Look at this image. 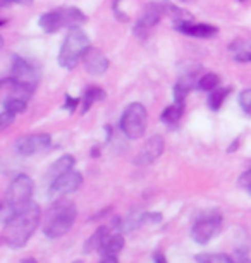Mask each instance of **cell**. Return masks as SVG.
Segmentation results:
<instances>
[{"mask_svg": "<svg viewBox=\"0 0 251 263\" xmlns=\"http://www.w3.org/2000/svg\"><path fill=\"white\" fill-rule=\"evenodd\" d=\"M155 263H167L165 256H162L160 253H157V255H155Z\"/></svg>", "mask_w": 251, "mask_h": 263, "instance_id": "obj_30", "label": "cell"}, {"mask_svg": "<svg viewBox=\"0 0 251 263\" xmlns=\"http://www.w3.org/2000/svg\"><path fill=\"white\" fill-rule=\"evenodd\" d=\"M193 88H195V78L193 76L179 78V81H177L176 86H174V98H176V102L184 103L186 97L189 95V91L193 90Z\"/></svg>", "mask_w": 251, "mask_h": 263, "instance_id": "obj_17", "label": "cell"}, {"mask_svg": "<svg viewBox=\"0 0 251 263\" xmlns=\"http://www.w3.org/2000/svg\"><path fill=\"white\" fill-rule=\"evenodd\" d=\"M42 212L36 203H29L28 206L21 208V210L11 213L4 220V241L9 248L19 250L24 248L29 237L34 234L40 224Z\"/></svg>", "mask_w": 251, "mask_h": 263, "instance_id": "obj_1", "label": "cell"}, {"mask_svg": "<svg viewBox=\"0 0 251 263\" xmlns=\"http://www.w3.org/2000/svg\"><path fill=\"white\" fill-rule=\"evenodd\" d=\"M239 105L246 114H251V90H243L239 95Z\"/></svg>", "mask_w": 251, "mask_h": 263, "instance_id": "obj_24", "label": "cell"}, {"mask_svg": "<svg viewBox=\"0 0 251 263\" xmlns=\"http://www.w3.org/2000/svg\"><path fill=\"white\" fill-rule=\"evenodd\" d=\"M105 98V91L98 86H90L86 88V91L83 93V114L88 112L95 102H100Z\"/></svg>", "mask_w": 251, "mask_h": 263, "instance_id": "obj_18", "label": "cell"}, {"mask_svg": "<svg viewBox=\"0 0 251 263\" xmlns=\"http://www.w3.org/2000/svg\"><path fill=\"white\" fill-rule=\"evenodd\" d=\"M146 124H148V114L141 103H129L121 116V129L126 138L129 140H138L145 135Z\"/></svg>", "mask_w": 251, "mask_h": 263, "instance_id": "obj_5", "label": "cell"}, {"mask_svg": "<svg viewBox=\"0 0 251 263\" xmlns=\"http://www.w3.org/2000/svg\"><path fill=\"white\" fill-rule=\"evenodd\" d=\"M26 105L28 102L23 100V98H17V97H11L9 95L6 100H4V108L12 114H21L26 110Z\"/></svg>", "mask_w": 251, "mask_h": 263, "instance_id": "obj_22", "label": "cell"}, {"mask_svg": "<svg viewBox=\"0 0 251 263\" xmlns=\"http://www.w3.org/2000/svg\"><path fill=\"white\" fill-rule=\"evenodd\" d=\"M86 21V16L78 7H62L57 11L47 12L40 17V26L47 33H55L64 26H71V24Z\"/></svg>", "mask_w": 251, "mask_h": 263, "instance_id": "obj_6", "label": "cell"}, {"mask_svg": "<svg viewBox=\"0 0 251 263\" xmlns=\"http://www.w3.org/2000/svg\"><path fill=\"white\" fill-rule=\"evenodd\" d=\"M100 263H119L115 256H103V260Z\"/></svg>", "mask_w": 251, "mask_h": 263, "instance_id": "obj_29", "label": "cell"}, {"mask_svg": "<svg viewBox=\"0 0 251 263\" xmlns=\"http://www.w3.org/2000/svg\"><path fill=\"white\" fill-rule=\"evenodd\" d=\"M78 103H80V100H78V98L66 97V105H64V108H66V110H69V112H72L76 108Z\"/></svg>", "mask_w": 251, "mask_h": 263, "instance_id": "obj_27", "label": "cell"}, {"mask_svg": "<svg viewBox=\"0 0 251 263\" xmlns=\"http://www.w3.org/2000/svg\"><path fill=\"white\" fill-rule=\"evenodd\" d=\"M14 117H16V114L6 110V108H2V114H0V129H6L9 124L14 122Z\"/></svg>", "mask_w": 251, "mask_h": 263, "instance_id": "obj_25", "label": "cell"}, {"mask_svg": "<svg viewBox=\"0 0 251 263\" xmlns=\"http://www.w3.org/2000/svg\"><path fill=\"white\" fill-rule=\"evenodd\" d=\"M23 263H36V261H34V260H33V258H29V260H24Z\"/></svg>", "mask_w": 251, "mask_h": 263, "instance_id": "obj_31", "label": "cell"}, {"mask_svg": "<svg viewBox=\"0 0 251 263\" xmlns=\"http://www.w3.org/2000/svg\"><path fill=\"white\" fill-rule=\"evenodd\" d=\"M11 79L14 83L24 84V86H29L34 90L36 81H38V74L26 61H24V59L16 55L12 59V78Z\"/></svg>", "mask_w": 251, "mask_h": 263, "instance_id": "obj_10", "label": "cell"}, {"mask_svg": "<svg viewBox=\"0 0 251 263\" xmlns=\"http://www.w3.org/2000/svg\"><path fill=\"white\" fill-rule=\"evenodd\" d=\"M76 217H78V210L72 203L55 201V205L48 210L45 222H43V234L50 237V239L62 237L74 226Z\"/></svg>", "mask_w": 251, "mask_h": 263, "instance_id": "obj_2", "label": "cell"}, {"mask_svg": "<svg viewBox=\"0 0 251 263\" xmlns=\"http://www.w3.org/2000/svg\"><path fill=\"white\" fill-rule=\"evenodd\" d=\"M176 29L188 36L195 38H214L217 34V28L210 26V24H201V23H193V21H179L176 24Z\"/></svg>", "mask_w": 251, "mask_h": 263, "instance_id": "obj_11", "label": "cell"}, {"mask_svg": "<svg viewBox=\"0 0 251 263\" xmlns=\"http://www.w3.org/2000/svg\"><path fill=\"white\" fill-rule=\"evenodd\" d=\"M83 64H85V69L93 76H100L109 69V59H107L100 50L96 48H90L85 57H83Z\"/></svg>", "mask_w": 251, "mask_h": 263, "instance_id": "obj_12", "label": "cell"}, {"mask_svg": "<svg viewBox=\"0 0 251 263\" xmlns=\"http://www.w3.org/2000/svg\"><path fill=\"white\" fill-rule=\"evenodd\" d=\"M183 114H184V103L176 102L174 105H169L164 112H162V121L167 124H176L181 121Z\"/></svg>", "mask_w": 251, "mask_h": 263, "instance_id": "obj_19", "label": "cell"}, {"mask_svg": "<svg viewBox=\"0 0 251 263\" xmlns=\"http://www.w3.org/2000/svg\"><path fill=\"white\" fill-rule=\"evenodd\" d=\"M21 4V6H29L33 0H2V6H7V4Z\"/></svg>", "mask_w": 251, "mask_h": 263, "instance_id": "obj_28", "label": "cell"}, {"mask_svg": "<svg viewBox=\"0 0 251 263\" xmlns=\"http://www.w3.org/2000/svg\"><path fill=\"white\" fill-rule=\"evenodd\" d=\"M222 229V215L220 213H211V215L200 217L193 224L191 237L198 245H205L210 239H214Z\"/></svg>", "mask_w": 251, "mask_h": 263, "instance_id": "obj_7", "label": "cell"}, {"mask_svg": "<svg viewBox=\"0 0 251 263\" xmlns=\"http://www.w3.org/2000/svg\"><path fill=\"white\" fill-rule=\"evenodd\" d=\"M90 50V40L80 28H71L59 53V64L64 69H72Z\"/></svg>", "mask_w": 251, "mask_h": 263, "instance_id": "obj_3", "label": "cell"}, {"mask_svg": "<svg viewBox=\"0 0 251 263\" xmlns=\"http://www.w3.org/2000/svg\"><path fill=\"white\" fill-rule=\"evenodd\" d=\"M196 261L198 263H234V260L229 255L224 253H210V255H196Z\"/></svg>", "mask_w": 251, "mask_h": 263, "instance_id": "obj_21", "label": "cell"}, {"mask_svg": "<svg viewBox=\"0 0 251 263\" xmlns=\"http://www.w3.org/2000/svg\"><path fill=\"white\" fill-rule=\"evenodd\" d=\"M238 184L241 187H246V190H251V168L241 174V177L238 179Z\"/></svg>", "mask_w": 251, "mask_h": 263, "instance_id": "obj_26", "label": "cell"}, {"mask_svg": "<svg viewBox=\"0 0 251 263\" xmlns=\"http://www.w3.org/2000/svg\"><path fill=\"white\" fill-rule=\"evenodd\" d=\"M52 143V138L48 135H43V133H38V135H28V136H21L16 141V152L19 155L29 157L34 155V153H40L43 150H47Z\"/></svg>", "mask_w": 251, "mask_h": 263, "instance_id": "obj_9", "label": "cell"}, {"mask_svg": "<svg viewBox=\"0 0 251 263\" xmlns=\"http://www.w3.org/2000/svg\"><path fill=\"white\" fill-rule=\"evenodd\" d=\"M122 248H124V236L115 232V234H110L107 237V241L103 242L100 253L103 256H115Z\"/></svg>", "mask_w": 251, "mask_h": 263, "instance_id": "obj_16", "label": "cell"}, {"mask_svg": "<svg viewBox=\"0 0 251 263\" xmlns=\"http://www.w3.org/2000/svg\"><path fill=\"white\" fill-rule=\"evenodd\" d=\"M219 83H220V78L217 76V74L206 72L205 76L200 79L198 88H200V90H203V91H214V90H217Z\"/></svg>", "mask_w": 251, "mask_h": 263, "instance_id": "obj_23", "label": "cell"}, {"mask_svg": "<svg viewBox=\"0 0 251 263\" xmlns=\"http://www.w3.org/2000/svg\"><path fill=\"white\" fill-rule=\"evenodd\" d=\"M81 184H83V176L80 172L71 171L61 177H57L55 181H52L50 190H48V196L59 200V198L66 196L69 193H74L76 190H80Z\"/></svg>", "mask_w": 251, "mask_h": 263, "instance_id": "obj_8", "label": "cell"}, {"mask_svg": "<svg viewBox=\"0 0 251 263\" xmlns=\"http://www.w3.org/2000/svg\"><path fill=\"white\" fill-rule=\"evenodd\" d=\"M74 263H83V261H81V260H78V261H74Z\"/></svg>", "mask_w": 251, "mask_h": 263, "instance_id": "obj_33", "label": "cell"}, {"mask_svg": "<svg viewBox=\"0 0 251 263\" xmlns=\"http://www.w3.org/2000/svg\"><path fill=\"white\" fill-rule=\"evenodd\" d=\"M230 93V88H217V90L210 91L208 95V105L211 110H219L222 107V103L225 102V98L229 97Z\"/></svg>", "mask_w": 251, "mask_h": 263, "instance_id": "obj_20", "label": "cell"}, {"mask_svg": "<svg viewBox=\"0 0 251 263\" xmlns=\"http://www.w3.org/2000/svg\"><path fill=\"white\" fill-rule=\"evenodd\" d=\"M33 193H34V182L31 177L26 176V174H19V176L14 177L6 193V206L4 208L9 212L7 215L28 206L31 203Z\"/></svg>", "mask_w": 251, "mask_h": 263, "instance_id": "obj_4", "label": "cell"}, {"mask_svg": "<svg viewBox=\"0 0 251 263\" xmlns=\"http://www.w3.org/2000/svg\"><path fill=\"white\" fill-rule=\"evenodd\" d=\"M110 236L109 227H98V229L93 232L90 239L86 241L85 245V253H93V251H100L103 242L107 241V237Z\"/></svg>", "mask_w": 251, "mask_h": 263, "instance_id": "obj_15", "label": "cell"}, {"mask_svg": "<svg viewBox=\"0 0 251 263\" xmlns=\"http://www.w3.org/2000/svg\"><path fill=\"white\" fill-rule=\"evenodd\" d=\"M241 263H251V260H248V258H243V260H241Z\"/></svg>", "mask_w": 251, "mask_h": 263, "instance_id": "obj_32", "label": "cell"}, {"mask_svg": "<svg viewBox=\"0 0 251 263\" xmlns=\"http://www.w3.org/2000/svg\"><path fill=\"white\" fill-rule=\"evenodd\" d=\"M164 146H165V141L162 140L160 136H151L145 145V150H143V158L146 162H153L157 160L162 153H164Z\"/></svg>", "mask_w": 251, "mask_h": 263, "instance_id": "obj_14", "label": "cell"}, {"mask_svg": "<svg viewBox=\"0 0 251 263\" xmlns=\"http://www.w3.org/2000/svg\"><path fill=\"white\" fill-rule=\"evenodd\" d=\"M74 163H76V160L72 155H62L59 160H55V163H52L50 168H48V177H50L52 181H55L57 177L71 172L72 167H74Z\"/></svg>", "mask_w": 251, "mask_h": 263, "instance_id": "obj_13", "label": "cell"}, {"mask_svg": "<svg viewBox=\"0 0 251 263\" xmlns=\"http://www.w3.org/2000/svg\"><path fill=\"white\" fill-rule=\"evenodd\" d=\"M249 195H251V190H249Z\"/></svg>", "mask_w": 251, "mask_h": 263, "instance_id": "obj_34", "label": "cell"}]
</instances>
